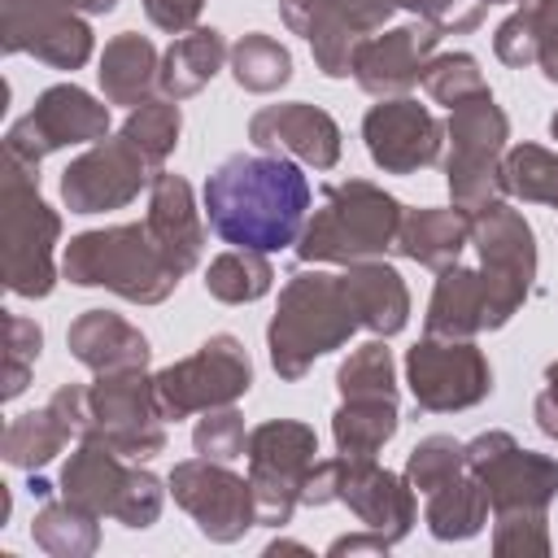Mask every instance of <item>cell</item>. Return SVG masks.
<instances>
[{"label":"cell","mask_w":558,"mask_h":558,"mask_svg":"<svg viewBox=\"0 0 558 558\" xmlns=\"http://www.w3.org/2000/svg\"><path fill=\"white\" fill-rule=\"evenodd\" d=\"M310 179L279 153H231L205 179L209 231L231 248H296L310 214Z\"/></svg>","instance_id":"6da1fadb"},{"label":"cell","mask_w":558,"mask_h":558,"mask_svg":"<svg viewBox=\"0 0 558 558\" xmlns=\"http://www.w3.org/2000/svg\"><path fill=\"white\" fill-rule=\"evenodd\" d=\"M357 327H362V310L353 301L344 270L340 275H327V270L288 275V283L279 288V310L266 327L275 375L288 384L305 379V371L323 353L340 349Z\"/></svg>","instance_id":"7a4b0ae2"},{"label":"cell","mask_w":558,"mask_h":558,"mask_svg":"<svg viewBox=\"0 0 558 558\" xmlns=\"http://www.w3.org/2000/svg\"><path fill=\"white\" fill-rule=\"evenodd\" d=\"M401 218H405L401 201L371 179L327 183L323 205L314 209V218H305L296 257L314 262V266H323V262L353 266V262L384 257L388 248H397Z\"/></svg>","instance_id":"3957f363"},{"label":"cell","mask_w":558,"mask_h":558,"mask_svg":"<svg viewBox=\"0 0 558 558\" xmlns=\"http://www.w3.org/2000/svg\"><path fill=\"white\" fill-rule=\"evenodd\" d=\"M61 275L78 288H105L135 305H161L183 279L157 248L148 222H122L74 235L61 253Z\"/></svg>","instance_id":"277c9868"},{"label":"cell","mask_w":558,"mask_h":558,"mask_svg":"<svg viewBox=\"0 0 558 558\" xmlns=\"http://www.w3.org/2000/svg\"><path fill=\"white\" fill-rule=\"evenodd\" d=\"M61 214L39 196V166L4 153L0 174V275L13 296H48L57 288Z\"/></svg>","instance_id":"5b68a950"},{"label":"cell","mask_w":558,"mask_h":558,"mask_svg":"<svg viewBox=\"0 0 558 558\" xmlns=\"http://www.w3.org/2000/svg\"><path fill=\"white\" fill-rule=\"evenodd\" d=\"M61 497L92 510L96 519H113L131 532H144L161 519L166 488L161 480L140 466L135 458H122L105 440H83L70 462L61 466Z\"/></svg>","instance_id":"8992f818"},{"label":"cell","mask_w":558,"mask_h":558,"mask_svg":"<svg viewBox=\"0 0 558 558\" xmlns=\"http://www.w3.org/2000/svg\"><path fill=\"white\" fill-rule=\"evenodd\" d=\"M331 501L349 506L357 514V523L379 532L388 545L405 541L410 527L418 523V493L410 488L405 475L384 471L375 458L336 453V458L314 462L301 506H331Z\"/></svg>","instance_id":"52a82bcc"},{"label":"cell","mask_w":558,"mask_h":558,"mask_svg":"<svg viewBox=\"0 0 558 558\" xmlns=\"http://www.w3.org/2000/svg\"><path fill=\"white\" fill-rule=\"evenodd\" d=\"M506 140H510V118L501 113V105L493 100V92L462 100L458 109H449L445 122V183L458 209L475 214L493 201L506 196V179H501V161H506Z\"/></svg>","instance_id":"ba28073f"},{"label":"cell","mask_w":558,"mask_h":558,"mask_svg":"<svg viewBox=\"0 0 558 558\" xmlns=\"http://www.w3.org/2000/svg\"><path fill=\"white\" fill-rule=\"evenodd\" d=\"M83 440H105L135 462H148L166 449V414L144 366L96 375V384L83 388Z\"/></svg>","instance_id":"9c48e42d"},{"label":"cell","mask_w":558,"mask_h":558,"mask_svg":"<svg viewBox=\"0 0 558 558\" xmlns=\"http://www.w3.org/2000/svg\"><path fill=\"white\" fill-rule=\"evenodd\" d=\"M471 248L480 253V279L488 292V331L506 327L536 279V235L519 209L493 201L471 214Z\"/></svg>","instance_id":"30bf717a"},{"label":"cell","mask_w":558,"mask_h":558,"mask_svg":"<svg viewBox=\"0 0 558 558\" xmlns=\"http://www.w3.org/2000/svg\"><path fill=\"white\" fill-rule=\"evenodd\" d=\"M318 436L301 418H266L248 432L244 458H248V484L257 497V523L283 527L292 510L301 506L310 466L318 462Z\"/></svg>","instance_id":"8fae6325"},{"label":"cell","mask_w":558,"mask_h":558,"mask_svg":"<svg viewBox=\"0 0 558 558\" xmlns=\"http://www.w3.org/2000/svg\"><path fill=\"white\" fill-rule=\"evenodd\" d=\"M153 384H157L161 414L187 418V414H205L218 405H235L253 384V362L231 331H218L196 353L161 366Z\"/></svg>","instance_id":"7c38bea8"},{"label":"cell","mask_w":558,"mask_h":558,"mask_svg":"<svg viewBox=\"0 0 558 558\" xmlns=\"http://www.w3.org/2000/svg\"><path fill=\"white\" fill-rule=\"evenodd\" d=\"M466 466L497 514H549L558 497V462L523 449L510 432H480L466 440Z\"/></svg>","instance_id":"4fadbf2b"},{"label":"cell","mask_w":558,"mask_h":558,"mask_svg":"<svg viewBox=\"0 0 558 558\" xmlns=\"http://www.w3.org/2000/svg\"><path fill=\"white\" fill-rule=\"evenodd\" d=\"M405 384L414 405L427 414L471 410L493 392V366L471 340L453 336H423L405 353Z\"/></svg>","instance_id":"5bb4252c"},{"label":"cell","mask_w":558,"mask_h":558,"mask_svg":"<svg viewBox=\"0 0 558 558\" xmlns=\"http://www.w3.org/2000/svg\"><path fill=\"white\" fill-rule=\"evenodd\" d=\"M392 9V0H279L288 31L310 44L314 65L327 78H349L357 44L379 35Z\"/></svg>","instance_id":"9a60e30c"},{"label":"cell","mask_w":558,"mask_h":558,"mask_svg":"<svg viewBox=\"0 0 558 558\" xmlns=\"http://www.w3.org/2000/svg\"><path fill=\"white\" fill-rule=\"evenodd\" d=\"M109 135V105L83 92L78 83H57L39 92L31 113H22L4 131V153L39 166L48 153L70 148V144H96Z\"/></svg>","instance_id":"2e32d148"},{"label":"cell","mask_w":558,"mask_h":558,"mask_svg":"<svg viewBox=\"0 0 558 558\" xmlns=\"http://www.w3.org/2000/svg\"><path fill=\"white\" fill-rule=\"evenodd\" d=\"M166 484H170L174 501L196 519V532L218 541V545H231L248 527H257L253 484L244 475H235L227 462H214V458L174 462Z\"/></svg>","instance_id":"e0dca14e"},{"label":"cell","mask_w":558,"mask_h":558,"mask_svg":"<svg viewBox=\"0 0 558 558\" xmlns=\"http://www.w3.org/2000/svg\"><path fill=\"white\" fill-rule=\"evenodd\" d=\"M153 174L157 170L144 161V153L118 131V135L96 140L87 153H78L61 170V201L70 214L122 209L153 183Z\"/></svg>","instance_id":"ac0fdd59"},{"label":"cell","mask_w":558,"mask_h":558,"mask_svg":"<svg viewBox=\"0 0 558 558\" xmlns=\"http://www.w3.org/2000/svg\"><path fill=\"white\" fill-rule=\"evenodd\" d=\"M362 140H366L371 161L384 174H414V170L440 161L445 122L427 105H418L410 96H388V100L366 109Z\"/></svg>","instance_id":"d6986e66"},{"label":"cell","mask_w":558,"mask_h":558,"mask_svg":"<svg viewBox=\"0 0 558 558\" xmlns=\"http://www.w3.org/2000/svg\"><path fill=\"white\" fill-rule=\"evenodd\" d=\"M0 48L26 52L52 70H78L87 65L96 39L83 13L35 4V0H0Z\"/></svg>","instance_id":"ffe728a7"},{"label":"cell","mask_w":558,"mask_h":558,"mask_svg":"<svg viewBox=\"0 0 558 558\" xmlns=\"http://www.w3.org/2000/svg\"><path fill=\"white\" fill-rule=\"evenodd\" d=\"M440 35L445 31L432 26V22H423V17H414L405 26H392L384 35H371L366 44H357L349 74L357 78V87L366 96H379V100L405 96L410 87L423 83V70H427Z\"/></svg>","instance_id":"44dd1931"},{"label":"cell","mask_w":558,"mask_h":558,"mask_svg":"<svg viewBox=\"0 0 558 558\" xmlns=\"http://www.w3.org/2000/svg\"><path fill=\"white\" fill-rule=\"evenodd\" d=\"M248 140L262 153L296 157L314 170H331L340 161V126L327 109L288 100V105H266L248 118Z\"/></svg>","instance_id":"7402d4cb"},{"label":"cell","mask_w":558,"mask_h":558,"mask_svg":"<svg viewBox=\"0 0 558 558\" xmlns=\"http://www.w3.org/2000/svg\"><path fill=\"white\" fill-rule=\"evenodd\" d=\"M70 440H83V384H61L39 410L17 414L0 436V458L17 471H39Z\"/></svg>","instance_id":"603a6c76"},{"label":"cell","mask_w":558,"mask_h":558,"mask_svg":"<svg viewBox=\"0 0 558 558\" xmlns=\"http://www.w3.org/2000/svg\"><path fill=\"white\" fill-rule=\"evenodd\" d=\"M157 248L166 253V262L187 275L201 253H205V222H201V209L192 201V187L187 179L170 174V170H157L153 183H148V214H144Z\"/></svg>","instance_id":"cb8c5ba5"},{"label":"cell","mask_w":558,"mask_h":558,"mask_svg":"<svg viewBox=\"0 0 558 558\" xmlns=\"http://www.w3.org/2000/svg\"><path fill=\"white\" fill-rule=\"evenodd\" d=\"M65 344H70V357L83 362L87 371L96 375H113V371H140L148 366L153 349H148V336L140 327H131L122 314L113 310H83L70 331H65Z\"/></svg>","instance_id":"d4e9b609"},{"label":"cell","mask_w":558,"mask_h":558,"mask_svg":"<svg viewBox=\"0 0 558 558\" xmlns=\"http://www.w3.org/2000/svg\"><path fill=\"white\" fill-rule=\"evenodd\" d=\"M427 336H453V340H471L480 331H488V292L475 266H445L436 270V288L427 301V318H423Z\"/></svg>","instance_id":"484cf974"},{"label":"cell","mask_w":558,"mask_h":558,"mask_svg":"<svg viewBox=\"0 0 558 558\" xmlns=\"http://www.w3.org/2000/svg\"><path fill=\"white\" fill-rule=\"evenodd\" d=\"M471 248V214L449 205V209H405L401 231H397V253L427 266L445 270Z\"/></svg>","instance_id":"4316f807"},{"label":"cell","mask_w":558,"mask_h":558,"mask_svg":"<svg viewBox=\"0 0 558 558\" xmlns=\"http://www.w3.org/2000/svg\"><path fill=\"white\" fill-rule=\"evenodd\" d=\"M344 279L362 310V331L388 340L410 323V288L397 275V266H388L384 257H371V262L344 266Z\"/></svg>","instance_id":"83f0119b"},{"label":"cell","mask_w":558,"mask_h":558,"mask_svg":"<svg viewBox=\"0 0 558 558\" xmlns=\"http://www.w3.org/2000/svg\"><path fill=\"white\" fill-rule=\"evenodd\" d=\"M100 92L109 105H144L153 100V87L161 78V57L153 48V39L135 35V31H122L105 44L100 52Z\"/></svg>","instance_id":"f1b7e54d"},{"label":"cell","mask_w":558,"mask_h":558,"mask_svg":"<svg viewBox=\"0 0 558 558\" xmlns=\"http://www.w3.org/2000/svg\"><path fill=\"white\" fill-rule=\"evenodd\" d=\"M227 57H231V52H227L222 31H214V26H192V31L179 35V39L166 48V57H161V78H157L161 96H170V100L196 96V92L222 70Z\"/></svg>","instance_id":"f546056e"},{"label":"cell","mask_w":558,"mask_h":558,"mask_svg":"<svg viewBox=\"0 0 558 558\" xmlns=\"http://www.w3.org/2000/svg\"><path fill=\"white\" fill-rule=\"evenodd\" d=\"M488 497L480 488V480L471 475V466L453 480H445L440 488L423 493V523L436 541H471L484 532L488 523Z\"/></svg>","instance_id":"4dcf8cb0"},{"label":"cell","mask_w":558,"mask_h":558,"mask_svg":"<svg viewBox=\"0 0 558 558\" xmlns=\"http://www.w3.org/2000/svg\"><path fill=\"white\" fill-rule=\"evenodd\" d=\"M397 423H401V410L388 397H340V410L331 414L336 453L375 458L397 436Z\"/></svg>","instance_id":"1f68e13d"},{"label":"cell","mask_w":558,"mask_h":558,"mask_svg":"<svg viewBox=\"0 0 558 558\" xmlns=\"http://www.w3.org/2000/svg\"><path fill=\"white\" fill-rule=\"evenodd\" d=\"M31 536L52 558H87L100 545L96 514L83 510V506H74V501H65V497H44V506L35 510Z\"/></svg>","instance_id":"d6a6232c"},{"label":"cell","mask_w":558,"mask_h":558,"mask_svg":"<svg viewBox=\"0 0 558 558\" xmlns=\"http://www.w3.org/2000/svg\"><path fill=\"white\" fill-rule=\"evenodd\" d=\"M270 288H275V266L266 262V253H253V248H227L205 270V292L222 305L262 301Z\"/></svg>","instance_id":"836d02e7"},{"label":"cell","mask_w":558,"mask_h":558,"mask_svg":"<svg viewBox=\"0 0 558 558\" xmlns=\"http://www.w3.org/2000/svg\"><path fill=\"white\" fill-rule=\"evenodd\" d=\"M231 74H235V83L244 92H257V96L279 92L292 78V52L279 39H270L262 31H248L231 48Z\"/></svg>","instance_id":"e575fe53"},{"label":"cell","mask_w":558,"mask_h":558,"mask_svg":"<svg viewBox=\"0 0 558 558\" xmlns=\"http://www.w3.org/2000/svg\"><path fill=\"white\" fill-rule=\"evenodd\" d=\"M501 179H506V196L558 209V153H549L541 144H514V148H506Z\"/></svg>","instance_id":"d590c367"},{"label":"cell","mask_w":558,"mask_h":558,"mask_svg":"<svg viewBox=\"0 0 558 558\" xmlns=\"http://www.w3.org/2000/svg\"><path fill=\"white\" fill-rule=\"evenodd\" d=\"M179 131H183V118H179V100L161 96V100H144L126 113L122 122V135L144 153V161L153 170H161V161L179 148Z\"/></svg>","instance_id":"8d00e7d4"},{"label":"cell","mask_w":558,"mask_h":558,"mask_svg":"<svg viewBox=\"0 0 558 558\" xmlns=\"http://www.w3.org/2000/svg\"><path fill=\"white\" fill-rule=\"evenodd\" d=\"M336 388H340V397H388V401H397V362H392V349L379 336L366 340V344H357L340 362Z\"/></svg>","instance_id":"74e56055"},{"label":"cell","mask_w":558,"mask_h":558,"mask_svg":"<svg viewBox=\"0 0 558 558\" xmlns=\"http://www.w3.org/2000/svg\"><path fill=\"white\" fill-rule=\"evenodd\" d=\"M423 92H427L436 105L458 109L462 100L484 96L488 83H484L480 61H475L471 52H440V57H432L427 70H423Z\"/></svg>","instance_id":"f35d334b"},{"label":"cell","mask_w":558,"mask_h":558,"mask_svg":"<svg viewBox=\"0 0 558 558\" xmlns=\"http://www.w3.org/2000/svg\"><path fill=\"white\" fill-rule=\"evenodd\" d=\"M462 471H466V445L453 436H423L405 458V480L418 497L440 488L445 480H453Z\"/></svg>","instance_id":"ab89813d"},{"label":"cell","mask_w":558,"mask_h":558,"mask_svg":"<svg viewBox=\"0 0 558 558\" xmlns=\"http://www.w3.org/2000/svg\"><path fill=\"white\" fill-rule=\"evenodd\" d=\"M39 349H44V331L35 318H22V314H4V388L0 397L13 401L26 392L31 384V371L39 362Z\"/></svg>","instance_id":"60d3db41"},{"label":"cell","mask_w":558,"mask_h":558,"mask_svg":"<svg viewBox=\"0 0 558 558\" xmlns=\"http://www.w3.org/2000/svg\"><path fill=\"white\" fill-rule=\"evenodd\" d=\"M192 445L201 458H214V462H235L248 445V432H244V418L235 405H218V410H205V418L192 427Z\"/></svg>","instance_id":"b9f144b4"},{"label":"cell","mask_w":558,"mask_h":558,"mask_svg":"<svg viewBox=\"0 0 558 558\" xmlns=\"http://www.w3.org/2000/svg\"><path fill=\"white\" fill-rule=\"evenodd\" d=\"M497 558H545L549 554V514H497L493 519Z\"/></svg>","instance_id":"7bdbcfd3"},{"label":"cell","mask_w":558,"mask_h":558,"mask_svg":"<svg viewBox=\"0 0 558 558\" xmlns=\"http://www.w3.org/2000/svg\"><path fill=\"white\" fill-rule=\"evenodd\" d=\"M397 9H410L414 17L440 26L445 35H466L484 22V4L480 0H392Z\"/></svg>","instance_id":"ee69618b"},{"label":"cell","mask_w":558,"mask_h":558,"mask_svg":"<svg viewBox=\"0 0 558 558\" xmlns=\"http://www.w3.org/2000/svg\"><path fill=\"white\" fill-rule=\"evenodd\" d=\"M493 52H497V61H506V65H514V70L536 65V26H532V9H527V4H519V9L497 26Z\"/></svg>","instance_id":"f6af8a7d"},{"label":"cell","mask_w":558,"mask_h":558,"mask_svg":"<svg viewBox=\"0 0 558 558\" xmlns=\"http://www.w3.org/2000/svg\"><path fill=\"white\" fill-rule=\"evenodd\" d=\"M536 26V65L549 83H558V0H523Z\"/></svg>","instance_id":"bcb514c9"},{"label":"cell","mask_w":558,"mask_h":558,"mask_svg":"<svg viewBox=\"0 0 558 558\" xmlns=\"http://www.w3.org/2000/svg\"><path fill=\"white\" fill-rule=\"evenodd\" d=\"M205 0H144V13L157 31H170V35H187L201 17Z\"/></svg>","instance_id":"7dc6e473"},{"label":"cell","mask_w":558,"mask_h":558,"mask_svg":"<svg viewBox=\"0 0 558 558\" xmlns=\"http://www.w3.org/2000/svg\"><path fill=\"white\" fill-rule=\"evenodd\" d=\"M532 418L549 440H558V362L545 366V388H541V397L532 405Z\"/></svg>","instance_id":"c3c4849f"},{"label":"cell","mask_w":558,"mask_h":558,"mask_svg":"<svg viewBox=\"0 0 558 558\" xmlns=\"http://www.w3.org/2000/svg\"><path fill=\"white\" fill-rule=\"evenodd\" d=\"M392 545L379 536V532H371V527H362V532H353V536H336L331 545H327V554L331 558H340V554H388Z\"/></svg>","instance_id":"681fc988"},{"label":"cell","mask_w":558,"mask_h":558,"mask_svg":"<svg viewBox=\"0 0 558 558\" xmlns=\"http://www.w3.org/2000/svg\"><path fill=\"white\" fill-rule=\"evenodd\" d=\"M35 4L70 9V13H113V9H118V0H35Z\"/></svg>","instance_id":"f907efd6"},{"label":"cell","mask_w":558,"mask_h":558,"mask_svg":"<svg viewBox=\"0 0 558 558\" xmlns=\"http://www.w3.org/2000/svg\"><path fill=\"white\" fill-rule=\"evenodd\" d=\"M549 135L558 140V109H554V118H549Z\"/></svg>","instance_id":"816d5d0a"},{"label":"cell","mask_w":558,"mask_h":558,"mask_svg":"<svg viewBox=\"0 0 558 558\" xmlns=\"http://www.w3.org/2000/svg\"><path fill=\"white\" fill-rule=\"evenodd\" d=\"M480 4H514V0H480Z\"/></svg>","instance_id":"f5cc1de1"}]
</instances>
